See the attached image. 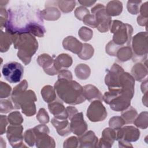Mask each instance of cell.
I'll return each instance as SVG.
<instances>
[{
	"instance_id": "1",
	"label": "cell",
	"mask_w": 148,
	"mask_h": 148,
	"mask_svg": "<svg viewBox=\"0 0 148 148\" xmlns=\"http://www.w3.org/2000/svg\"><path fill=\"white\" fill-rule=\"evenodd\" d=\"M8 18L5 25L6 32L15 34H32L42 37L46 32L41 12L29 3H20L8 10Z\"/></svg>"
},
{
	"instance_id": "2",
	"label": "cell",
	"mask_w": 148,
	"mask_h": 148,
	"mask_svg": "<svg viewBox=\"0 0 148 148\" xmlns=\"http://www.w3.org/2000/svg\"><path fill=\"white\" fill-rule=\"evenodd\" d=\"M54 88L58 97L66 103L76 105L86 100L83 94V87L75 81L58 79Z\"/></svg>"
},
{
	"instance_id": "3",
	"label": "cell",
	"mask_w": 148,
	"mask_h": 148,
	"mask_svg": "<svg viewBox=\"0 0 148 148\" xmlns=\"http://www.w3.org/2000/svg\"><path fill=\"white\" fill-rule=\"evenodd\" d=\"M14 47L18 50L17 56L25 64H28L31 57L38 49V42L30 34H15L12 35Z\"/></svg>"
},
{
	"instance_id": "4",
	"label": "cell",
	"mask_w": 148,
	"mask_h": 148,
	"mask_svg": "<svg viewBox=\"0 0 148 148\" xmlns=\"http://www.w3.org/2000/svg\"><path fill=\"white\" fill-rule=\"evenodd\" d=\"M111 31L114 33L113 40L115 43L123 45L127 42H130L132 31L131 25L127 24H124L117 20H114Z\"/></svg>"
},
{
	"instance_id": "5",
	"label": "cell",
	"mask_w": 148,
	"mask_h": 148,
	"mask_svg": "<svg viewBox=\"0 0 148 148\" xmlns=\"http://www.w3.org/2000/svg\"><path fill=\"white\" fill-rule=\"evenodd\" d=\"M5 79L11 83H18L23 75L24 68L21 64L12 61L5 64L2 69Z\"/></svg>"
},
{
	"instance_id": "6",
	"label": "cell",
	"mask_w": 148,
	"mask_h": 148,
	"mask_svg": "<svg viewBox=\"0 0 148 148\" xmlns=\"http://www.w3.org/2000/svg\"><path fill=\"white\" fill-rule=\"evenodd\" d=\"M91 12L95 15L97 22V28L101 32L108 31L110 26L111 19L105 9V6L101 4H98L91 9Z\"/></svg>"
},
{
	"instance_id": "7",
	"label": "cell",
	"mask_w": 148,
	"mask_h": 148,
	"mask_svg": "<svg viewBox=\"0 0 148 148\" xmlns=\"http://www.w3.org/2000/svg\"><path fill=\"white\" fill-rule=\"evenodd\" d=\"M87 116L91 121H99L103 120L106 117L107 112L100 101H95L87 109Z\"/></svg>"
},
{
	"instance_id": "8",
	"label": "cell",
	"mask_w": 148,
	"mask_h": 148,
	"mask_svg": "<svg viewBox=\"0 0 148 148\" xmlns=\"http://www.w3.org/2000/svg\"><path fill=\"white\" fill-rule=\"evenodd\" d=\"M87 129L86 123L84 121L82 113L73 116L71 121V130L77 135H82Z\"/></svg>"
},
{
	"instance_id": "9",
	"label": "cell",
	"mask_w": 148,
	"mask_h": 148,
	"mask_svg": "<svg viewBox=\"0 0 148 148\" xmlns=\"http://www.w3.org/2000/svg\"><path fill=\"white\" fill-rule=\"evenodd\" d=\"M10 125L7 130V138L12 146L14 143H22L23 136H21V132L23 127L21 125Z\"/></svg>"
},
{
	"instance_id": "10",
	"label": "cell",
	"mask_w": 148,
	"mask_h": 148,
	"mask_svg": "<svg viewBox=\"0 0 148 148\" xmlns=\"http://www.w3.org/2000/svg\"><path fill=\"white\" fill-rule=\"evenodd\" d=\"M38 62L49 75H53L57 73L58 71L55 68L54 62L49 55L46 54L40 55L38 58Z\"/></svg>"
},
{
	"instance_id": "11",
	"label": "cell",
	"mask_w": 148,
	"mask_h": 148,
	"mask_svg": "<svg viewBox=\"0 0 148 148\" xmlns=\"http://www.w3.org/2000/svg\"><path fill=\"white\" fill-rule=\"evenodd\" d=\"M49 109L57 119H66L68 117L67 110H65L63 105L59 101L49 104Z\"/></svg>"
},
{
	"instance_id": "12",
	"label": "cell",
	"mask_w": 148,
	"mask_h": 148,
	"mask_svg": "<svg viewBox=\"0 0 148 148\" xmlns=\"http://www.w3.org/2000/svg\"><path fill=\"white\" fill-rule=\"evenodd\" d=\"M83 94L86 99L91 101L93 99H102L100 91L94 86L86 85L83 87Z\"/></svg>"
},
{
	"instance_id": "13",
	"label": "cell",
	"mask_w": 148,
	"mask_h": 148,
	"mask_svg": "<svg viewBox=\"0 0 148 148\" xmlns=\"http://www.w3.org/2000/svg\"><path fill=\"white\" fill-rule=\"evenodd\" d=\"M51 123L56 128L58 133L60 135H67L71 132L69 123L66 120H57L54 118L51 120Z\"/></svg>"
},
{
	"instance_id": "14",
	"label": "cell",
	"mask_w": 148,
	"mask_h": 148,
	"mask_svg": "<svg viewBox=\"0 0 148 148\" xmlns=\"http://www.w3.org/2000/svg\"><path fill=\"white\" fill-rule=\"evenodd\" d=\"M72 62V58L70 56L66 54H62L57 57L56 61L54 62V65L56 69L58 71V70L61 69L62 67L68 68L70 66Z\"/></svg>"
},
{
	"instance_id": "15",
	"label": "cell",
	"mask_w": 148,
	"mask_h": 148,
	"mask_svg": "<svg viewBox=\"0 0 148 148\" xmlns=\"http://www.w3.org/2000/svg\"><path fill=\"white\" fill-rule=\"evenodd\" d=\"M123 9L122 3L120 1H110L108 3L106 9L108 15L117 16L120 14Z\"/></svg>"
},
{
	"instance_id": "16",
	"label": "cell",
	"mask_w": 148,
	"mask_h": 148,
	"mask_svg": "<svg viewBox=\"0 0 148 148\" xmlns=\"http://www.w3.org/2000/svg\"><path fill=\"white\" fill-rule=\"evenodd\" d=\"M41 94L43 99L47 102H52L56 98L54 90L53 87L50 86H46L44 87L41 91Z\"/></svg>"
},
{
	"instance_id": "17",
	"label": "cell",
	"mask_w": 148,
	"mask_h": 148,
	"mask_svg": "<svg viewBox=\"0 0 148 148\" xmlns=\"http://www.w3.org/2000/svg\"><path fill=\"white\" fill-rule=\"evenodd\" d=\"M7 32H1V51H6L10 47L12 40V36Z\"/></svg>"
},
{
	"instance_id": "18",
	"label": "cell",
	"mask_w": 148,
	"mask_h": 148,
	"mask_svg": "<svg viewBox=\"0 0 148 148\" xmlns=\"http://www.w3.org/2000/svg\"><path fill=\"white\" fill-rule=\"evenodd\" d=\"M98 138L95 136L94 133L92 131H89L86 133L83 137L79 138L80 144H87V143H94L96 144L98 141Z\"/></svg>"
},
{
	"instance_id": "19",
	"label": "cell",
	"mask_w": 148,
	"mask_h": 148,
	"mask_svg": "<svg viewBox=\"0 0 148 148\" xmlns=\"http://www.w3.org/2000/svg\"><path fill=\"white\" fill-rule=\"evenodd\" d=\"M9 122L13 125H18L19 124H21L23 119L18 112H14L11 113L8 117Z\"/></svg>"
},
{
	"instance_id": "20",
	"label": "cell",
	"mask_w": 148,
	"mask_h": 148,
	"mask_svg": "<svg viewBox=\"0 0 148 148\" xmlns=\"http://www.w3.org/2000/svg\"><path fill=\"white\" fill-rule=\"evenodd\" d=\"M11 87L6 83L1 82L0 88V97L1 98H5L8 97L10 93Z\"/></svg>"
},
{
	"instance_id": "21",
	"label": "cell",
	"mask_w": 148,
	"mask_h": 148,
	"mask_svg": "<svg viewBox=\"0 0 148 148\" xmlns=\"http://www.w3.org/2000/svg\"><path fill=\"white\" fill-rule=\"evenodd\" d=\"M83 21L85 24L88 25L92 27L95 28L98 26L95 17L94 15H91L89 14H87L84 17Z\"/></svg>"
},
{
	"instance_id": "22",
	"label": "cell",
	"mask_w": 148,
	"mask_h": 148,
	"mask_svg": "<svg viewBox=\"0 0 148 148\" xmlns=\"http://www.w3.org/2000/svg\"><path fill=\"white\" fill-rule=\"evenodd\" d=\"M75 72H76V75L77 76V77H79L80 79H83V73H84V75H86V76L87 77L89 76L90 75V68L88 66L86 65V66L84 68V70H81V69L80 68V67L79 66V65H77L75 69Z\"/></svg>"
},
{
	"instance_id": "23",
	"label": "cell",
	"mask_w": 148,
	"mask_h": 148,
	"mask_svg": "<svg viewBox=\"0 0 148 148\" xmlns=\"http://www.w3.org/2000/svg\"><path fill=\"white\" fill-rule=\"evenodd\" d=\"M11 102L8 100H1V113H8L13 109Z\"/></svg>"
},
{
	"instance_id": "24",
	"label": "cell",
	"mask_w": 148,
	"mask_h": 148,
	"mask_svg": "<svg viewBox=\"0 0 148 148\" xmlns=\"http://www.w3.org/2000/svg\"><path fill=\"white\" fill-rule=\"evenodd\" d=\"M36 118L40 123H47L49 120L48 114L44 109H40L39 110Z\"/></svg>"
},
{
	"instance_id": "25",
	"label": "cell",
	"mask_w": 148,
	"mask_h": 148,
	"mask_svg": "<svg viewBox=\"0 0 148 148\" xmlns=\"http://www.w3.org/2000/svg\"><path fill=\"white\" fill-rule=\"evenodd\" d=\"M124 124L123 120L119 117H114L110 119L109 121V125L113 128H117L121 127Z\"/></svg>"
},
{
	"instance_id": "26",
	"label": "cell",
	"mask_w": 148,
	"mask_h": 148,
	"mask_svg": "<svg viewBox=\"0 0 148 148\" xmlns=\"http://www.w3.org/2000/svg\"><path fill=\"white\" fill-rule=\"evenodd\" d=\"M32 129L29 130L28 131H27L25 133V140L27 143H28L31 146L34 145V137L32 135Z\"/></svg>"
},
{
	"instance_id": "27",
	"label": "cell",
	"mask_w": 148,
	"mask_h": 148,
	"mask_svg": "<svg viewBox=\"0 0 148 148\" xmlns=\"http://www.w3.org/2000/svg\"><path fill=\"white\" fill-rule=\"evenodd\" d=\"M1 28L2 29V27L5 25L7 21L8 18V12L6 11L5 9H3L2 7H1Z\"/></svg>"
},
{
	"instance_id": "28",
	"label": "cell",
	"mask_w": 148,
	"mask_h": 148,
	"mask_svg": "<svg viewBox=\"0 0 148 148\" xmlns=\"http://www.w3.org/2000/svg\"><path fill=\"white\" fill-rule=\"evenodd\" d=\"M83 13L89 14V12L86 8H83L82 6L77 8L76 9V10H75V15L77 17V18L79 20H82V18L83 16Z\"/></svg>"
},
{
	"instance_id": "29",
	"label": "cell",
	"mask_w": 148,
	"mask_h": 148,
	"mask_svg": "<svg viewBox=\"0 0 148 148\" xmlns=\"http://www.w3.org/2000/svg\"><path fill=\"white\" fill-rule=\"evenodd\" d=\"M7 125V119L6 116L4 115H1V135H2L4 132H5V128Z\"/></svg>"
},
{
	"instance_id": "30",
	"label": "cell",
	"mask_w": 148,
	"mask_h": 148,
	"mask_svg": "<svg viewBox=\"0 0 148 148\" xmlns=\"http://www.w3.org/2000/svg\"><path fill=\"white\" fill-rule=\"evenodd\" d=\"M122 50H123V51H125L126 53H125V54L126 53H131V49L130 48V47H122ZM125 54V53H124V52L123 53H120L119 54V55L117 56H118V57H119V58L120 60L121 58V57H123V55H124Z\"/></svg>"
},
{
	"instance_id": "31",
	"label": "cell",
	"mask_w": 148,
	"mask_h": 148,
	"mask_svg": "<svg viewBox=\"0 0 148 148\" xmlns=\"http://www.w3.org/2000/svg\"><path fill=\"white\" fill-rule=\"evenodd\" d=\"M79 2L83 5H85L86 6H90L91 5H92V4L95 3V1H79Z\"/></svg>"
}]
</instances>
